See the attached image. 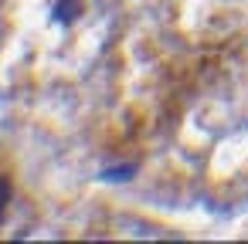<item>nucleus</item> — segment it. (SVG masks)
<instances>
[{
	"label": "nucleus",
	"instance_id": "obj_2",
	"mask_svg": "<svg viewBox=\"0 0 248 244\" xmlns=\"http://www.w3.org/2000/svg\"><path fill=\"white\" fill-rule=\"evenodd\" d=\"M4 210H7V203H0V224H4Z\"/></svg>",
	"mask_w": 248,
	"mask_h": 244
},
{
	"label": "nucleus",
	"instance_id": "obj_1",
	"mask_svg": "<svg viewBox=\"0 0 248 244\" xmlns=\"http://www.w3.org/2000/svg\"><path fill=\"white\" fill-rule=\"evenodd\" d=\"M85 11V4H82V0H62V4H58V21H65V24H72L78 14Z\"/></svg>",
	"mask_w": 248,
	"mask_h": 244
}]
</instances>
